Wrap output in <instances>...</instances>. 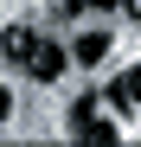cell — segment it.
Returning a JSON list of instances; mask_svg holds the SVG:
<instances>
[{
	"label": "cell",
	"mask_w": 141,
	"mask_h": 147,
	"mask_svg": "<svg viewBox=\"0 0 141 147\" xmlns=\"http://www.w3.org/2000/svg\"><path fill=\"white\" fill-rule=\"evenodd\" d=\"M26 70H32V77H39V83H52V77H58V70H64V51H58V45H52V38H39V51L26 58Z\"/></svg>",
	"instance_id": "obj_1"
},
{
	"label": "cell",
	"mask_w": 141,
	"mask_h": 147,
	"mask_svg": "<svg viewBox=\"0 0 141 147\" xmlns=\"http://www.w3.org/2000/svg\"><path fill=\"white\" fill-rule=\"evenodd\" d=\"M0 51H7V58H19V64H26V58L39 51V32H32V26H7V32H0Z\"/></svg>",
	"instance_id": "obj_2"
},
{
	"label": "cell",
	"mask_w": 141,
	"mask_h": 147,
	"mask_svg": "<svg viewBox=\"0 0 141 147\" xmlns=\"http://www.w3.org/2000/svg\"><path fill=\"white\" fill-rule=\"evenodd\" d=\"M103 51H109V32H83L77 45H70V58H77V64H103Z\"/></svg>",
	"instance_id": "obj_3"
},
{
	"label": "cell",
	"mask_w": 141,
	"mask_h": 147,
	"mask_svg": "<svg viewBox=\"0 0 141 147\" xmlns=\"http://www.w3.org/2000/svg\"><path fill=\"white\" fill-rule=\"evenodd\" d=\"M77 134H83L90 147H115V141H122V128H115V121H103V115H90V121H83Z\"/></svg>",
	"instance_id": "obj_4"
},
{
	"label": "cell",
	"mask_w": 141,
	"mask_h": 147,
	"mask_svg": "<svg viewBox=\"0 0 141 147\" xmlns=\"http://www.w3.org/2000/svg\"><path fill=\"white\" fill-rule=\"evenodd\" d=\"M115 102H122V109H141V64H128L122 77H115Z\"/></svg>",
	"instance_id": "obj_5"
},
{
	"label": "cell",
	"mask_w": 141,
	"mask_h": 147,
	"mask_svg": "<svg viewBox=\"0 0 141 147\" xmlns=\"http://www.w3.org/2000/svg\"><path fill=\"white\" fill-rule=\"evenodd\" d=\"M122 7H128V19H141V0H122Z\"/></svg>",
	"instance_id": "obj_6"
},
{
	"label": "cell",
	"mask_w": 141,
	"mask_h": 147,
	"mask_svg": "<svg viewBox=\"0 0 141 147\" xmlns=\"http://www.w3.org/2000/svg\"><path fill=\"white\" fill-rule=\"evenodd\" d=\"M7 109H13V96H7V90H0V115H7Z\"/></svg>",
	"instance_id": "obj_7"
},
{
	"label": "cell",
	"mask_w": 141,
	"mask_h": 147,
	"mask_svg": "<svg viewBox=\"0 0 141 147\" xmlns=\"http://www.w3.org/2000/svg\"><path fill=\"white\" fill-rule=\"evenodd\" d=\"M83 7H115V0H83Z\"/></svg>",
	"instance_id": "obj_8"
}]
</instances>
